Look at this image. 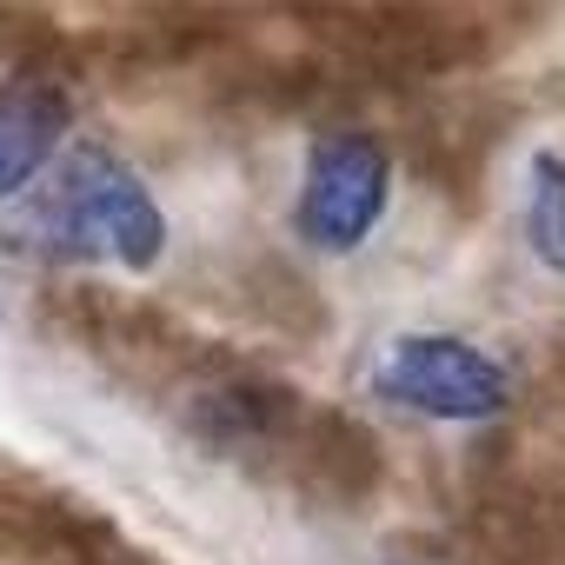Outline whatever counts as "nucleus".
I'll use <instances>...</instances> for the list:
<instances>
[{"mask_svg": "<svg viewBox=\"0 0 565 565\" xmlns=\"http://www.w3.org/2000/svg\"><path fill=\"white\" fill-rule=\"evenodd\" d=\"M74 107L61 94V81L47 74H14L0 87V200H28L54 160L74 147Z\"/></svg>", "mask_w": 565, "mask_h": 565, "instance_id": "obj_4", "label": "nucleus"}, {"mask_svg": "<svg viewBox=\"0 0 565 565\" xmlns=\"http://www.w3.org/2000/svg\"><path fill=\"white\" fill-rule=\"evenodd\" d=\"M28 233L74 266L147 273L167 253L160 193L134 173V160H120L114 147H87V140L67 147L54 173L28 193Z\"/></svg>", "mask_w": 565, "mask_h": 565, "instance_id": "obj_1", "label": "nucleus"}, {"mask_svg": "<svg viewBox=\"0 0 565 565\" xmlns=\"http://www.w3.org/2000/svg\"><path fill=\"white\" fill-rule=\"evenodd\" d=\"M393 206V160L373 134L333 127L307 147L294 186V226L313 253H360Z\"/></svg>", "mask_w": 565, "mask_h": 565, "instance_id": "obj_3", "label": "nucleus"}, {"mask_svg": "<svg viewBox=\"0 0 565 565\" xmlns=\"http://www.w3.org/2000/svg\"><path fill=\"white\" fill-rule=\"evenodd\" d=\"M519 226H525L532 259L565 287V153L539 147V153L525 160V180H519Z\"/></svg>", "mask_w": 565, "mask_h": 565, "instance_id": "obj_5", "label": "nucleus"}, {"mask_svg": "<svg viewBox=\"0 0 565 565\" xmlns=\"http://www.w3.org/2000/svg\"><path fill=\"white\" fill-rule=\"evenodd\" d=\"M373 393L433 426H492L512 406V366L466 333H393L373 360Z\"/></svg>", "mask_w": 565, "mask_h": 565, "instance_id": "obj_2", "label": "nucleus"}]
</instances>
